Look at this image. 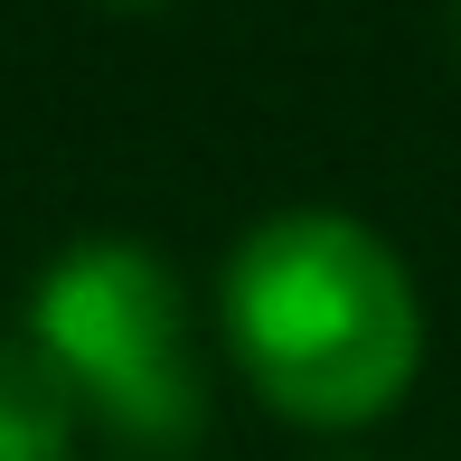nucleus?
Returning <instances> with one entry per match:
<instances>
[{
  "mask_svg": "<svg viewBox=\"0 0 461 461\" xmlns=\"http://www.w3.org/2000/svg\"><path fill=\"white\" fill-rule=\"evenodd\" d=\"M67 443H76L67 376L29 348V330L0 339V461H67Z\"/></svg>",
  "mask_w": 461,
  "mask_h": 461,
  "instance_id": "7ed1b4c3",
  "label": "nucleus"
},
{
  "mask_svg": "<svg viewBox=\"0 0 461 461\" xmlns=\"http://www.w3.org/2000/svg\"><path fill=\"white\" fill-rule=\"evenodd\" d=\"M29 348L67 376L76 414L141 452H188L207 424V376L188 339V292L151 245H67L29 292Z\"/></svg>",
  "mask_w": 461,
  "mask_h": 461,
  "instance_id": "f03ea898",
  "label": "nucleus"
},
{
  "mask_svg": "<svg viewBox=\"0 0 461 461\" xmlns=\"http://www.w3.org/2000/svg\"><path fill=\"white\" fill-rule=\"evenodd\" d=\"M226 358L274 414L358 433L405 405L424 367V302L395 245L348 207H283L236 245L217 292Z\"/></svg>",
  "mask_w": 461,
  "mask_h": 461,
  "instance_id": "f257e3e1",
  "label": "nucleus"
}]
</instances>
